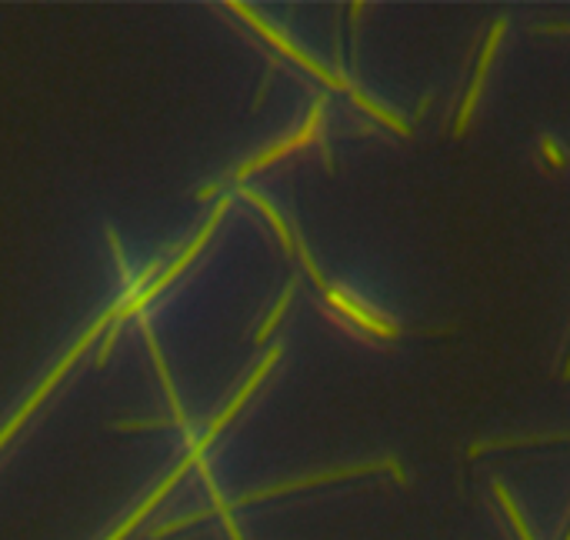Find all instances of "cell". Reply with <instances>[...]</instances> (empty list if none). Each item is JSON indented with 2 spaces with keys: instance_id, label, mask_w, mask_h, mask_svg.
<instances>
[{
  "instance_id": "cell-1",
  "label": "cell",
  "mask_w": 570,
  "mask_h": 540,
  "mask_svg": "<svg viewBox=\"0 0 570 540\" xmlns=\"http://www.w3.org/2000/svg\"><path fill=\"white\" fill-rule=\"evenodd\" d=\"M223 8L231 11V14H238V18H244V21H248V24H251V27H254V31H257V34H261V37H264V41H267L271 47H274V51H281V54H284L287 60H294L297 67H304V70H307L310 77H317V80H320V84H327L330 90H340V93H348V97H351V100H354L358 107H364V111H368L371 118H377L381 124L394 128L397 134H410V124H404V121H401L397 114L384 111L381 103H374V100H371V97H368L364 90H358V87H354V84H351V80H348L344 74H337V70L324 67V64H320V60H314V57H310L307 51H300V47H297L294 41H287V37H284V34H281V31H277L274 24H267V21H264V18H261V14H257V11H254L251 4H241V0H227Z\"/></svg>"
},
{
  "instance_id": "cell-2",
  "label": "cell",
  "mask_w": 570,
  "mask_h": 540,
  "mask_svg": "<svg viewBox=\"0 0 570 540\" xmlns=\"http://www.w3.org/2000/svg\"><path fill=\"white\" fill-rule=\"evenodd\" d=\"M113 320H118V304H113L110 310H103V313H100V317L90 323V328L80 334V341H77V344H74V348H70V351H67V354H64V357L54 364V371H51V374H47V377H44V381H41V384L31 390V397H28V400L18 407V414H14V417L4 423V427H0V451H4V448L11 444V438L18 434V430H21L24 423H28V417H34V410H37V407L44 404V397H47V394H51V390L61 384V377L70 371V364H77V361L87 354V348H90V344H94L100 334H107V328H110Z\"/></svg>"
},
{
  "instance_id": "cell-3",
  "label": "cell",
  "mask_w": 570,
  "mask_h": 540,
  "mask_svg": "<svg viewBox=\"0 0 570 540\" xmlns=\"http://www.w3.org/2000/svg\"><path fill=\"white\" fill-rule=\"evenodd\" d=\"M210 444H213V441H207V438H197V441L190 444L187 458H184V461H180V464H177V467H174V471H171V474H167V477H164V481H161L157 487H154V491H151V497H147L144 504H138V507H134V514H131V517H128V520H124V524H121L118 530H113V533H110L107 540H128V533H134V530H138L141 524H144V517H147V514H151V510H154V507H157V504H161V500H164V497H167L171 491H174V484H177V481H180V477H184V474H187L190 467H197V464L204 461V451H207Z\"/></svg>"
},
{
  "instance_id": "cell-4",
  "label": "cell",
  "mask_w": 570,
  "mask_h": 540,
  "mask_svg": "<svg viewBox=\"0 0 570 540\" xmlns=\"http://www.w3.org/2000/svg\"><path fill=\"white\" fill-rule=\"evenodd\" d=\"M371 471H394L397 481H404V471L397 461H377V464H361V467H337V471H324V474H310V477H297V481H284V484H274V487H261L254 494H244L238 500H231V510L234 507H244V504H254V500H267V497H277V494H291V491H304V487H317V484H330V481H340V477H354V474H371Z\"/></svg>"
},
{
  "instance_id": "cell-5",
  "label": "cell",
  "mask_w": 570,
  "mask_h": 540,
  "mask_svg": "<svg viewBox=\"0 0 570 540\" xmlns=\"http://www.w3.org/2000/svg\"><path fill=\"white\" fill-rule=\"evenodd\" d=\"M320 124H324V97H317V100H314L310 114H307V121L300 124V131H297V134H291L287 141H281V144H274V147L261 151L257 157H251L248 164H241V167L234 170V177H238V180H244V177H251L254 170H264L267 164H274V161L287 157L291 151H300V147L314 144V141H317V134H320Z\"/></svg>"
},
{
  "instance_id": "cell-6",
  "label": "cell",
  "mask_w": 570,
  "mask_h": 540,
  "mask_svg": "<svg viewBox=\"0 0 570 540\" xmlns=\"http://www.w3.org/2000/svg\"><path fill=\"white\" fill-rule=\"evenodd\" d=\"M277 361H281V348H271V351H267V357H264V361H261V364H257V367L251 371V377L244 381V387H241V390H238V394L231 397V404H227V407H223V410H220V414H217V417L210 420V427L204 430V438H207V441H213V438L220 434V430H223L227 423H231V420H234V417L241 414V407H244V404L251 400V394H254V390L261 387V381H264V377L271 374V367H274Z\"/></svg>"
},
{
  "instance_id": "cell-7",
  "label": "cell",
  "mask_w": 570,
  "mask_h": 540,
  "mask_svg": "<svg viewBox=\"0 0 570 540\" xmlns=\"http://www.w3.org/2000/svg\"><path fill=\"white\" fill-rule=\"evenodd\" d=\"M141 334H144V341H147V348H151V357H154V367H157V377H161V387H164V397H167V404H171V423L174 427H180L184 434H187V441L194 444L197 438L190 434V420L184 417V407H180V397H177V387H174V381H171V374H167V364H164V354H161V348H157V338H154V331H151V323H147V317H141Z\"/></svg>"
},
{
  "instance_id": "cell-8",
  "label": "cell",
  "mask_w": 570,
  "mask_h": 540,
  "mask_svg": "<svg viewBox=\"0 0 570 540\" xmlns=\"http://www.w3.org/2000/svg\"><path fill=\"white\" fill-rule=\"evenodd\" d=\"M504 27H507V21L501 18V21L494 24L491 37H487L484 51H481L478 70H474V84H471V90H468V97H464V103H461V114H458V128H453V134H464V131H468V121H471L474 107H478V97H481V87H484V80H487V67H491V57H494V51H497V41H501Z\"/></svg>"
},
{
  "instance_id": "cell-9",
  "label": "cell",
  "mask_w": 570,
  "mask_h": 540,
  "mask_svg": "<svg viewBox=\"0 0 570 540\" xmlns=\"http://www.w3.org/2000/svg\"><path fill=\"white\" fill-rule=\"evenodd\" d=\"M197 471H200V477H204V484H207V491H210V517L217 514L220 520H223V530H227V537H231V540H244L241 537V527H238V520H234V510H231V500H223L220 497V491H217V484H213V477H210V467L200 461L197 464Z\"/></svg>"
},
{
  "instance_id": "cell-10",
  "label": "cell",
  "mask_w": 570,
  "mask_h": 540,
  "mask_svg": "<svg viewBox=\"0 0 570 540\" xmlns=\"http://www.w3.org/2000/svg\"><path fill=\"white\" fill-rule=\"evenodd\" d=\"M291 297H294V280H291V284L284 287V294H281V300L274 304V310H271V313H267V320L261 323V331H257V338H254L257 344H267V338H271V331L277 328V320L284 317V310H287V304H291Z\"/></svg>"
},
{
  "instance_id": "cell-11",
  "label": "cell",
  "mask_w": 570,
  "mask_h": 540,
  "mask_svg": "<svg viewBox=\"0 0 570 540\" xmlns=\"http://www.w3.org/2000/svg\"><path fill=\"white\" fill-rule=\"evenodd\" d=\"M544 157H550V161H553L557 167H563V161H567V157L560 154V147H557L553 141H544Z\"/></svg>"
},
{
  "instance_id": "cell-12",
  "label": "cell",
  "mask_w": 570,
  "mask_h": 540,
  "mask_svg": "<svg viewBox=\"0 0 570 540\" xmlns=\"http://www.w3.org/2000/svg\"><path fill=\"white\" fill-rule=\"evenodd\" d=\"M217 190H220V184H207V187H200V190H197V197H200V200H210Z\"/></svg>"
},
{
  "instance_id": "cell-13",
  "label": "cell",
  "mask_w": 570,
  "mask_h": 540,
  "mask_svg": "<svg viewBox=\"0 0 570 540\" xmlns=\"http://www.w3.org/2000/svg\"><path fill=\"white\" fill-rule=\"evenodd\" d=\"M563 374H567V377H570V357H567V371H563Z\"/></svg>"
},
{
  "instance_id": "cell-14",
  "label": "cell",
  "mask_w": 570,
  "mask_h": 540,
  "mask_svg": "<svg viewBox=\"0 0 570 540\" xmlns=\"http://www.w3.org/2000/svg\"><path fill=\"white\" fill-rule=\"evenodd\" d=\"M567 540H570V533H567Z\"/></svg>"
}]
</instances>
